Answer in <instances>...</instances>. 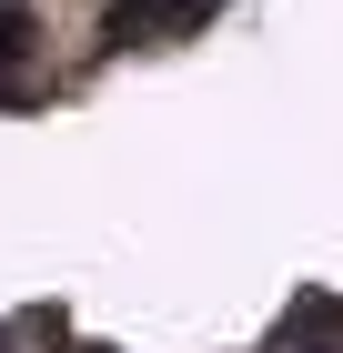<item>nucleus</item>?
<instances>
[{
  "instance_id": "2",
  "label": "nucleus",
  "mask_w": 343,
  "mask_h": 353,
  "mask_svg": "<svg viewBox=\"0 0 343 353\" xmlns=\"http://www.w3.org/2000/svg\"><path fill=\"white\" fill-rule=\"evenodd\" d=\"M30 41H41V30H30V10H21V0H0V101H21V91H10V71L30 61Z\"/></svg>"
},
{
  "instance_id": "3",
  "label": "nucleus",
  "mask_w": 343,
  "mask_h": 353,
  "mask_svg": "<svg viewBox=\"0 0 343 353\" xmlns=\"http://www.w3.org/2000/svg\"><path fill=\"white\" fill-rule=\"evenodd\" d=\"M101 30L132 51V41H152V30H172V21H161V0H111V10H101Z\"/></svg>"
},
{
  "instance_id": "1",
  "label": "nucleus",
  "mask_w": 343,
  "mask_h": 353,
  "mask_svg": "<svg viewBox=\"0 0 343 353\" xmlns=\"http://www.w3.org/2000/svg\"><path fill=\"white\" fill-rule=\"evenodd\" d=\"M283 343H293V353H343V303L303 293V303H293V323H283Z\"/></svg>"
}]
</instances>
